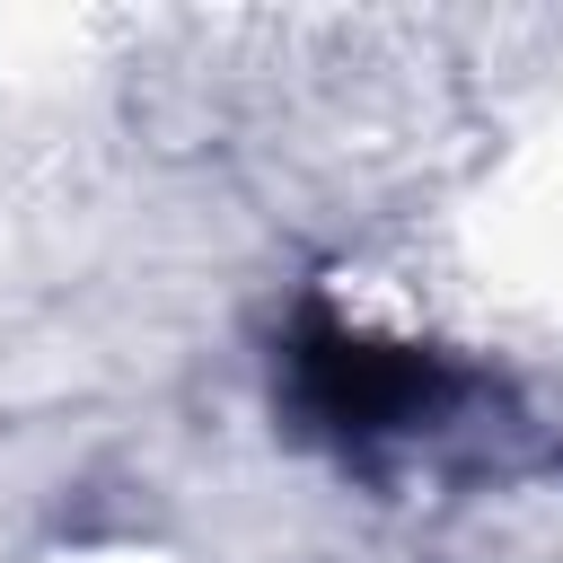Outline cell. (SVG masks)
I'll return each instance as SVG.
<instances>
[{
	"instance_id": "cell-1",
	"label": "cell",
	"mask_w": 563,
	"mask_h": 563,
	"mask_svg": "<svg viewBox=\"0 0 563 563\" xmlns=\"http://www.w3.org/2000/svg\"><path fill=\"white\" fill-rule=\"evenodd\" d=\"M290 369H299V405L343 440H405L457 405V369H440L431 352H405V343L343 334L325 317L299 334Z\"/></svg>"
}]
</instances>
